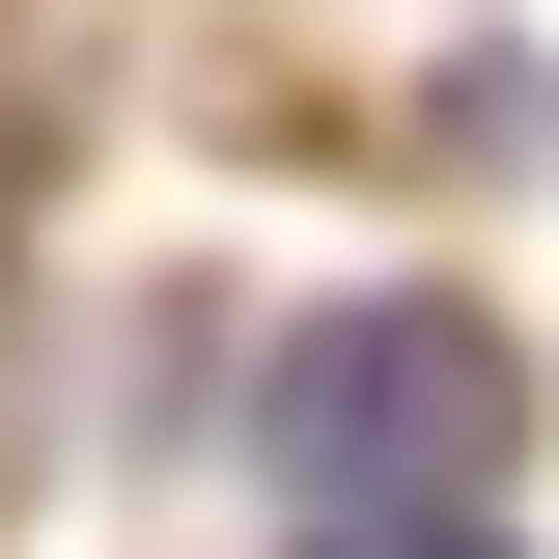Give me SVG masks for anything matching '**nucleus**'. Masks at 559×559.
<instances>
[{
  "instance_id": "2",
  "label": "nucleus",
  "mask_w": 559,
  "mask_h": 559,
  "mask_svg": "<svg viewBox=\"0 0 559 559\" xmlns=\"http://www.w3.org/2000/svg\"><path fill=\"white\" fill-rule=\"evenodd\" d=\"M280 559H532V532H503V503H308Z\"/></svg>"
},
{
  "instance_id": "1",
  "label": "nucleus",
  "mask_w": 559,
  "mask_h": 559,
  "mask_svg": "<svg viewBox=\"0 0 559 559\" xmlns=\"http://www.w3.org/2000/svg\"><path fill=\"white\" fill-rule=\"evenodd\" d=\"M503 448H532V364H503V308H448V280H364V308H308V336L252 364L280 532H308V503H503Z\"/></svg>"
}]
</instances>
